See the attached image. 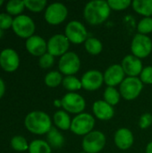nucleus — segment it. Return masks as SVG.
I'll return each instance as SVG.
<instances>
[{
	"label": "nucleus",
	"mask_w": 152,
	"mask_h": 153,
	"mask_svg": "<svg viewBox=\"0 0 152 153\" xmlns=\"http://www.w3.org/2000/svg\"><path fill=\"white\" fill-rule=\"evenodd\" d=\"M111 9L105 0H93L87 3L83 9V17L90 25L104 23L110 16Z\"/></svg>",
	"instance_id": "f257e3e1"
},
{
	"label": "nucleus",
	"mask_w": 152,
	"mask_h": 153,
	"mask_svg": "<svg viewBox=\"0 0 152 153\" xmlns=\"http://www.w3.org/2000/svg\"><path fill=\"white\" fill-rule=\"evenodd\" d=\"M24 125L29 132L39 135L47 134L52 128L50 117L43 111L30 112L25 117Z\"/></svg>",
	"instance_id": "f03ea898"
},
{
	"label": "nucleus",
	"mask_w": 152,
	"mask_h": 153,
	"mask_svg": "<svg viewBox=\"0 0 152 153\" xmlns=\"http://www.w3.org/2000/svg\"><path fill=\"white\" fill-rule=\"evenodd\" d=\"M95 118L89 113H81L72 119L71 132L79 136H85L93 131L95 127Z\"/></svg>",
	"instance_id": "7ed1b4c3"
},
{
	"label": "nucleus",
	"mask_w": 152,
	"mask_h": 153,
	"mask_svg": "<svg viewBox=\"0 0 152 153\" xmlns=\"http://www.w3.org/2000/svg\"><path fill=\"white\" fill-rule=\"evenodd\" d=\"M143 83L138 77H126L119 85L121 97L125 100H134L142 93Z\"/></svg>",
	"instance_id": "20e7f679"
},
{
	"label": "nucleus",
	"mask_w": 152,
	"mask_h": 153,
	"mask_svg": "<svg viewBox=\"0 0 152 153\" xmlns=\"http://www.w3.org/2000/svg\"><path fill=\"white\" fill-rule=\"evenodd\" d=\"M106 135L97 130H93L85 135L82 142V147L85 153H99L106 145Z\"/></svg>",
	"instance_id": "39448f33"
},
{
	"label": "nucleus",
	"mask_w": 152,
	"mask_h": 153,
	"mask_svg": "<svg viewBox=\"0 0 152 153\" xmlns=\"http://www.w3.org/2000/svg\"><path fill=\"white\" fill-rule=\"evenodd\" d=\"M65 35L70 43L79 45L87 40L88 30L86 27L79 21L69 22L65 29Z\"/></svg>",
	"instance_id": "423d86ee"
},
{
	"label": "nucleus",
	"mask_w": 152,
	"mask_h": 153,
	"mask_svg": "<svg viewBox=\"0 0 152 153\" xmlns=\"http://www.w3.org/2000/svg\"><path fill=\"white\" fill-rule=\"evenodd\" d=\"M131 50L133 55L140 59L148 57L152 52L151 39L147 35L137 33L132 39Z\"/></svg>",
	"instance_id": "0eeeda50"
},
{
	"label": "nucleus",
	"mask_w": 152,
	"mask_h": 153,
	"mask_svg": "<svg viewBox=\"0 0 152 153\" xmlns=\"http://www.w3.org/2000/svg\"><path fill=\"white\" fill-rule=\"evenodd\" d=\"M12 28L17 36L28 39L34 35L35 23L30 16L20 14L13 19Z\"/></svg>",
	"instance_id": "6e6552de"
},
{
	"label": "nucleus",
	"mask_w": 152,
	"mask_h": 153,
	"mask_svg": "<svg viewBox=\"0 0 152 153\" xmlns=\"http://www.w3.org/2000/svg\"><path fill=\"white\" fill-rule=\"evenodd\" d=\"M81 68V59L79 56L72 51H68L62 56L58 62L59 72L65 76L74 75Z\"/></svg>",
	"instance_id": "1a4fd4ad"
},
{
	"label": "nucleus",
	"mask_w": 152,
	"mask_h": 153,
	"mask_svg": "<svg viewBox=\"0 0 152 153\" xmlns=\"http://www.w3.org/2000/svg\"><path fill=\"white\" fill-rule=\"evenodd\" d=\"M68 16V9L62 3H53L47 5L45 11V20L48 24L58 25L63 23Z\"/></svg>",
	"instance_id": "9d476101"
},
{
	"label": "nucleus",
	"mask_w": 152,
	"mask_h": 153,
	"mask_svg": "<svg viewBox=\"0 0 152 153\" xmlns=\"http://www.w3.org/2000/svg\"><path fill=\"white\" fill-rule=\"evenodd\" d=\"M62 108L68 114L79 115L83 112L86 108V101L84 98L76 92H68L62 99Z\"/></svg>",
	"instance_id": "9b49d317"
},
{
	"label": "nucleus",
	"mask_w": 152,
	"mask_h": 153,
	"mask_svg": "<svg viewBox=\"0 0 152 153\" xmlns=\"http://www.w3.org/2000/svg\"><path fill=\"white\" fill-rule=\"evenodd\" d=\"M70 41L65 34H55L47 41V53L53 56H62L68 52Z\"/></svg>",
	"instance_id": "f8f14e48"
},
{
	"label": "nucleus",
	"mask_w": 152,
	"mask_h": 153,
	"mask_svg": "<svg viewBox=\"0 0 152 153\" xmlns=\"http://www.w3.org/2000/svg\"><path fill=\"white\" fill-rule=\"evenodd\" d=\"M81 82L82 89L85 91H93L99 90L102 86L104 82V76L100 71L92 69L83 74L81 78Z\"/></svg>",
	"instance_id": "ddd939ff"
},
{
	"label": "nucleus",
	"mask_w": 152,
	"mask_h": 153,
	"mask_svg": "<svg viewBox=\"0 0 152 153\" xmlns=\"http://www.w3.org/2000/svg\"><path fill=\"white\" fill-rule=\"evenodd\" d=\"M125 74L121 65H111L106 69L105 73L103 74L104 82L108 85V87L116 88V86L120 85L125 79Z\"/></svg>",
	"instance_id": "4468645a"
},
{
	"label": "nucleus",
	"mask_w": 152,
	"mask_h": 153,
	"mask_svg": "<svg viewBox=\"0 0 152 153\" xmlns=\"http://www.w3.org/2000/svg\"><path fill=\"white\" fill-rule=\"evenodd\" d=\"M20 65V57L13 48H5L0 53V65L5 72H14Z\"/></svg>",
	"instance_id": "2eb2a0df"
},
{
	"label": "nucleus",
	"mask_w": 152,
	"mask_h": 153,
	"mask_svg": "<svg viewBox=\"0 0 152 153\" xmlns=\"http://www.w3.org/2000/svg\"><path fill=\"white\" fill-rule=\"evenodd\" d=\"M121 65L128 77H137L143 70L142 59L136 57L133 54L125 56L122 60Z\"/></svg>",
	"instance_id": "dca6fc26"
},
{
	"label": "nucleus",
	"mask_w": 152,
	"mask_h": 153,
	"mask_svg": "<svg viewBox=\"0 0 152 153\" xmlns=\"http://www.w3.org/2000/svg\"><path fill=\"white\" fill-rule=\"evenodd\" d=\"M114 142L118 149L122 151H126L133 146L134 143V137L130 129L126 127H122L115 133Z\"/></svg>",
	"instance_id": "f3484780"
},
{
	"label": "nucleus",
	"mask_w": 152,
	"mask_h": 153,
	"mask_svg": "<svg viewBox=\"0 0 152 153\" xmlns=\"http://www.w3.org/2000/svg\"><path fill=\"white\" fill-rule=\"evenodd\" d=\"M26 48L32 56L40 57L47 51V42L40 36L33 35L26 40Z\"/></svg>",
	"instance_id": "a211bd4d"
},
{
	"label": "nucleus",
	"mask_w": 152,
	"mask_h": 153,
	"mask_svg": "<svg viewBox=\"0 0 152 153\" xmlns=\"http://www.w3.org/2000/svg\"><path fill=\"white\" fill-rule=\"evenodd\" d=\"M94 116L101 121H108L115 115V108L105 100H97L92 105Z\"/></svg>",
	"instance_id": "6ab92c4d"
},
{
	"label": "nucleus",
	"mask_w": 152,
	"mask_h": 153,
	"mask_svg": "<svg viewBox=\"0 0 152 153\" xmlns=\"http://www.w3.org/2000/svg\"><path fill=\"white\" fill-rule=\"evenodd\" d=\"M53 121L56 126L63 131L70 130L72 125V119L69 114L65 110H57L53 117Z\"/></svg>",
	"instance_id": "aec40b11"
},
{
	"label": "nucleus",
	"mask_w": 152,
	"mask_h": 153,
	"mask_svg": "<svg viewBox=\"0 0 152 153\" xmlns=\"http://www.w3.org/2000/svg\"><path fill=\"white\" fill-rule=\"evenodd\" d=\"M133 9L143 17H151L152 0H134L132 2Z\"/></svg>",
	"instance_id": "412c9836"
},
{
	"label": "nucleus",
	"mask_w": 152,
	"mask_h": 153,
	"mask_svg": "<svg viewBox=\"0 0 152 153\" xmlns=\"http://www.w3.org/2000/svg\"><path fill=\"white\" fill-rule=\"evenodd\" d=\"M47 143L53 148L59 149L65 144L64 135L55 127H52L50 131L47 134Z\"/></svg>",
	"instance_id": "4be33fe9"
},
{
	"label": "nucleus",
	"mask_w": 152,
	"mask_h": 153,
	"mask_svg": "<svg viewBox=\"0 0 152 153\" xmlns=\"http://www.w3.org/2000/svg\"><path fill=\"white\" fill-rule=\"evenodd\" d=\"M84 48L89 54L92 56H97L102 52L103 45L99 39L90 37L88 38L87 40L84 42Z\"/></svg>",
	"instance_id": "5701e85b"
},
{
	"label": "nucleus",
	"mask_w": 152,
	"mask_h": 153,
	"mask_svg": "<svg viewBox=\"0 0 152 153\" xmlns=\"http://www.w3.org/2000/svg\"><path fill=\"white\" fill-rule=\"evenodd\" d=\"M104 100L112 107L117 105L121 99V94L115 87H107L103 93Z\"/></svg>",
	"instance_id": "b1692460"
},
{
	"label": "nucleus",
	"mask_w": 152,
	"mask_h": 153,
	"mask_svg": "<svg viewBox=\"0 0 152 153\" xmlns=\"http://www.w3.org/2000/svg\"><path fill=\"white\" fill-rule=\"evenodd\" d=\"M62 85L69 92H75V91L82 89L81 80L79 78H77L76 76H74V75L65 76L63 79Z\"/></svg>",
	"instance_id": "393cba45"
},
{
	"label": "nucleus",
	"mask_w": 152,
	"mask_h": 153,
	"mask_svg": "<svg viewBox=\"0 0 152 153\" xmlns=\"http://www.w3.org/2000/svg\"><path fill=\"white\" fill-rule=\"evenodd\" d=\"M51 146L43 140H34L29 145L30 153H51Z\"/></svg>",
	"instance_id": "a878e982"
},
{
	"label": "nucleus",
	"mask_w": 152,
	"mask_h": 153,
	"mask_svg": "<svg viewBox=\"0 0 152 153\" xmlns=\"http://www.w3.org/2000/svg\"><path fill=\"white\" fill-rule=\"evenodd\" d=\"M63 76L60 72L57 71H52L47 74L45 76L44 82L45 84L49 88H56L58 85H60L63 82Z\"/></svg>",
	"instance_id": "bb28decb"
},
{
	"label": "nucleus",
	"mask_w": 152,
	"mask_h": 153,
	"mask_svg": "<svg viewBox=\"0 0 152 153\" xmlns=\"http://www.w3.org/2000/svg\"><path fill=\"white\" fill-rule=\"evenodd\" d=\"M25 8L24 1L21 0H10L6 4V11L11 15H20V13Z\"/></svg>",
	"instance_id": "cd10ccee"
},
{
	"label": "nucleus",
	"mask_w": 152,
	"mask_h": 153,
	"mask_svg": "<svg viewBox=\"0 0 152 153\" xmlns=\"http://www.w3.org/2000/svg\"><path fill=\"white\" fill-rule=\"evenodd\" d=\"M11 146L14 151L17 152H25L29 150V144L27 140L21 135H15L11 140Z\"/></svg>",
	"instance_id": "c85d7f7f"
},
{
	"label": "nucleus",
	"mask_w": 152,
	"mask_h": 153,
	"mask_svg": "<svg viewBox=\"0 0 152 153\" xmlns=\"http://www.w3.org/2000/svg\"><path fill=\"white\" fill-rule=\"evenodd\" d=\"M47 1L46 0H24L25 7L28 8L31 12L39 13L47 8Z\"/></svg>",
	"instance_id": "c756f323"
},
{
	"label": "nucleus",
	"mask_w": 152,
	"mask_h": 153,
	"mask_svg": "<svg viewBox=\"0 0 152 153\" xmlns=\"http://www.w3.org/2000/svg\"><path fill=\"white\" fill-rule=\"evenodd\" d=\"M137 30L140 34L147 35L152 32V17H143L137 25Z\"/></svg>",
	"instance_id": "7c9ffc66"
},
{
	"label": "nucleus",
	"mask_w": 152,
	"mask_h": 153,
	"mask_svg": "<svg viewBox=\"0 0 152 153\" xmlns=\"http://www.w3.org/2000/svg\"><path fill=\"white\" fill-rule=\"evenodd\" d=\"M108 4L111 10L114 11H123L132 5V1L130 0H108Z\"/></svg>",
	"instance_id": "2f4dec72"
},
{
	"label": "nucleus",
	"mask_w": 152,
	"mask_h": 153,
	"mask_svg": "<svg viewBox=\"0 0 152 153\" xmlns=\"http://www.w3.org/2000/svg\"><path fill=\"white\" fill-rule=\"evenodd\" d=\"M55 63V56H53L52 55H50L49 53H46L43 56H41L39 59V65L41 68L44 69H47L50 68L51 66H53Z\"/></svg>",
	"instance_id": "473e14b6"
},
{
	"label": "nucleus",
	"mask_w": 152,
	"mask_h": 153,
	"mask_svg": "<svg viewBox=\"0 0 152 153\" xmlns=\"http://www.w3.org/2000/svg\"><path fill=\"white\" fill-rule=\"evenodd\" d=\"M140 80L143 84H152V66H146L140 74Z\"/></svg>",
	"instance_id": "72a5a7b5"
},
{
	"label": "nucleus",
	"mask_w": 152,
	"mask_h": 153,
	"mask_svg": "<svg viewBox=\"0 0 152 153\" xmlns=\"http://www.w3.org/2000/svg\"><path fill=\"white\" fill-rule=\"evenodd\" d=\"M139 127L141 129H148L152 125V115L151 113H144L139 119Z\"/></svg>",
	"instance_id": "f704fd0d"
},
{
	"label": "nucleus",
	"mask_w": 152,
	"mask_h": 153,
	"mask_svg": "<svg viewBox=\"0 0 152 153\" xmlns=\"http://www.w3.org/2000/svg\"><path fill=\"white\" fill-rule=\"evenodd\" d=\"M13 19L9 13H0V29L7 30L13 25Z\"/></svg>",
	"instance_id": "c9c22d12"
},
{
	"label": "nucleus",
	"mask_w": 152,
	"mask_h": 153,
	"mask_svg": "<svg viewBox=\"0 0 152 153\" xmlns=\"http://www.w3.org/2000/svg\"><path fill=\"white\" fill-rule=\"evenodd\" d=\"M5 91V86H4V81L0 78V99L4 96Z\"/></svg>",
	"instance_id": "e433bc0d"
},
{
	"label": "nucleus",
	"mask_w": 152,
	"mask_h": 153,
	"mask_svg": "<svg viewBox=\"0 0 152 153\" xmlns=\"http://www.w3.org/2000/svg\"><path fill=\"white\" fill-rule=\"evenodd\" d=\"M146 153H152V141L150 142L146 146Z\"/></svg>",
	"instance_id": "4c0bfd02"
},
{
	"label": "nucleus",
	"mask_w": 152,
	"mask_h": 153,
	"mask_svg": "<svg viewBox=\"0 0 152 153\" xmlns=\"http://www.w3.org/2000/svg\"><path fill=\"white\" fill-rule=\"evenodd\" d=\"M54 105L56 107V108H62V102H61V100H55L54 101Z\"/></svg>",
	"instance_id": "58836bf2"
},
{
	"label": "nucleus",
	"mask_w": 152,
	"mask_h": 153,
	"mask_svg": "<svg viewBox=\"0 0 152 153\" xmlns=\"http://www.w3.org/2000/svg\"><path fill=\"white\" fill-rule=\"evenodd\" d=\"M3 34H4V31H3V30H2V29H0V38H2Z\"/></svg>",
	"instance_id": "ea45409f"
},
{
	"label": "nucleus",
	"mask_w": 152,
	"mask_h": 153,
	"mask_svg": "<svg viewBox=\"0 0 152 153\" xmlns=\"http://www.w3.org/2000/svg\"><path fill=\"white\" fill-rule=\"evenodd\" d=\"M3 3H4V2H3L2 0H0V6H1L2 4H3Z\"/></svg>",
	"instance_id": "a19ab883"
},
{
	"label": "nucleus",
	"mask_w": 152,
	"mask_h": 153,
	"mask_svg": "<svg viewBox=\"0 0 152 153\" xmlns=\"http://www.w3.org/2000/svg\"><path fill=\"white\" fill-rule=\"evenodd\" d=\"M80 153H85V152H80Z\"/></svg>",
	"instance_id": "79ce46f5"
}]
</instances>
